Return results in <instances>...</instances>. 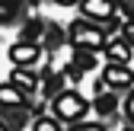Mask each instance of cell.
Masks as SVG:
<instances>
[{"mask_svg":"<svg viewBox=\"0 0 134 131\" xmlns=\"http://www.w3.org/2000/svg\"><path fill=\"white\" fill-rule=\"evenodd\" d=\"M67 39H70L74 48H90V51H99L105 45V29L93 26L90 19H74L70 29H67Z\"/></svg>","mask_w":134,"mask_h":131,"instance_id":"6da1fadb","label":"cell"},{"mask_svg":"<svg viewBox=\"0 0 134 131\" xmlns=\"http://www.w3.org/2000/svg\"><path fill=\"white\" fill-rule=\"evenodd\" d=\"M86 112H90V102L77 90H61L54 96V118L58 122H80Z\"/></svg>","mask_w":134,"mask_h":131,"instance_id":"7a4b0ae2","label":"cell"},{"mask_svg":"<svg viewBox=\"0 0 134 131\" xmlns=\"http://www.w3.org/2000/svg\"><path fill=\"white\" fill-rule=\"evenodd\" d=\"M102 83L109 90H128V86H134V70L128 64H109L102 70Z\"/></svg>","mask_w":134,"mask_h":131,"instance_id":"3957f363","label":"cell"},{"mask_svg":"<svg viewBox=\"0 0 134 131\" xmlns=\"http://www.w3.org/2000/svg\"><path fill=\"white\" fill-rule=\"evenodd\" d=\"M83 16L86 19H96V23H109L115 16V0H77Z\"/></svg>","mask_w":134,"mask_h":131,"instance_id":"277c9868","label":"cell"},{"mask_svg":"<svg viewBox=\"0 0 134 131\" xmlns=\"http://www.w3.org/2000/svg\"><path fill=\"white\" fill-rule=\"evenodd\" d=\"M38 54H42L38 45H35V42H23V39L10 48V61L16 64V67H32V64L38 61Z\"/></svg>","mask_w":134,"mask_h":131,"instance_id":"5b68a950","label":"cell"},{"mask_svg":"<svg viewBox=\"0 0 134 131\" xmlns=\"http://www.w3.org/2000/svg\"><path fill=\"white\" fill-rule=\"evenodd\" d=\"M10 83L16 86V90H19V93H35L38 90V77L35 74H32L29 67H13V74H10Z\"/></svg>","mask_w":134,"mask_h":131,"instance_id":"8992f818","label":"cell"},{"mask_svg":"<svg viewBox=\"0 0 134 131\" xmlns=\"http://www.w3.org/2000/svg\"><path fill=\"white\" fill-rule=\"evenodd\" d=\"M105 48V58L112 61V64H128L131 61V51H134V48L125 42V39H115V42H105L102 45Z\"/></svg>","mask_w":134,"mask_h":131,"instance_id":"52a82bcc","label":"cell"},{"mask_svg":"<svg viewBox=\"0 0 134 131\" xmlns=\"http://www.w3.org/2000/svg\"><path fill=\"white\" fill-rule=\"evenodd\" d=\"M13 106H26V93H19L13 83L0 86V109H13Z\"/></svg>","mask_w":134,"mask_h":131,"instance_id":"ba28073f","label":"cell"},{"mask_svg":"<svg viewBox=\"0 0 134 131\" xmlns=\"http://www.w3.org/2000/svg\"><path fill=\"white\" fill-rule=\"evenodd\" d=\"M115 106H118V99H115L109 90H102V93L96 96V102H93V109L99 112V115H112V112H115Z\"/></svg>","mask_w":134,"mask_h":131,"instance_id":"9c48e42d","label":"cell"},{"mask_svg":"<svg viewBox=\"0 0 134 131\" xmlns=\"http://www.w3.org/2000/svg\"><path fill=\"white\" fill-rule=\"evenodd\" d=\"M74 64H77V67L83 70V74H86V70H93L96 67V51H90V48H77V54H74Z\"/></svg>","mask_w":134,"mask_h":131,"instance_id":"30bf717a","label":"cell"},{"mask_svg":"<svg viewBox=\"0 0 134 131\" xmlns=\"http://www.w3.org/2000/svg\"><path fill=\"white\" fill-rule=\"evenodd\" d=\"M23 109H26V106H13V109H3V112H0L3 125H7V128H19V125H26V115H23Z\"/></svg>","mask_w":134,"mask_h":131,"instance_id":"8fae6325","label":"cell"},{"mask_svg":"<svg viewBox=\"0 0 134 131\" xmlns=\"http://www.w3.org/2000/svg\"><path fill=\"white\" fill-rule=\"evenodd\" d=\"M42 35H45V45L51 48V51L64 45V29H61V26H54V23H51V26H45V29H42Z\"/></svg>","mask_w":134,"mask_h":131,"instance_id":"7c38bea8","label":"cell"},{"mask_svg":"<svg viewBox=\"0 0 134 131\" xmlns=\"http://www.w3.org/2000/svg\"><path fill=\"white\" fill-rule=\"evenodd\" d=\"M19 10H23L19 0H0V23H13L19 16Z\"/></svg>","mask_w":134,"mask_h":131,"instance_id":"4fadbf2b","label":"cell"},{"mask_svg":"<svg viewBox=\"0 0 134 131\" xmlns=\"http://www.w3.org/2000/svg\"><path fill=\"white\" fill-rule=\"evenodd\" d=\"M42 29H45V23L38 19V16H32V19L23 26V42H35V39L42 35Z\"/></svg>","mask_w":134,"mask_h":131,"instance_id":"5bb4252c","label":"cell"},{"mask_svg":"<svg viewBox=\"0 0 134 131\" xmlns=\"http://www.w3.org/2000/svg\"><path fill=\"white\" fill-rule=\"evenodd\" d=\"M61 83H64V74H51V70L45 74V86H42V90H45V96H48V99L61 93Z\"/></svg>","mask_w":134,"mask_h":131,"instance_id":"9a60e30c","label":"cell"},{"mask_svg":"<svg viewBox=\"0 0 134 131\" xmlns=\"http://www.w3.org/2000/svg\"><path fill=\"white\" fill-rule=\"evenodd\" d=\"M32 131H61V122L51 118V115H38L35 125H32Z\"/></svg>","mask_w":134,"mask_h":131,"instance_id":"2e32d148","label":"cell"},{"mask_svg":"<svg viewBox=\"0 0 134 131\" xmlns=\"http://www.w3.org/2000/svg\"><path fill=\"white\" fill-rule=\"evenodd\" d=\"M115 10L125 13L128 19H134V0H115Z\"/></svg>","mask_w":134,"mask_h":131,"instance_id":"e0dca14e","label":"cell"},{"mask_svg":"<svg viewBox=\"0 0 134 131\" xmlns=\"http://www.w3.org/2000/svg\"><path fill=\"white\" fill-rule=\"evenodd\" d=\"M64 77H67V80H74V83H80V77H83V70H80L77 64L70 61V64H67V67H64Z\"/></svg>","mask_w":134,"mask_h":131,"instance_id":"ac0fdd59","label":"cell"},{"mask_svg":"<svg viewBox=\"0 0 134 131\" xmlns=\"http://www.w3.org/2000/svg\"><path fill=\"white\" fill-rule=\"evenodd\" d=\"M121 39H125V42L134 48V19H128V23L121 26Z\"/></svg>","mask_w":134,"mask_h":131,"instance_id":"d6986e66","label":"cell"},{"mask_svg":"<svg viewBox=\"0 0 134 131\" xmlns=\"http://www.w3.org/2000/svg\"><path fill=\"white\" fill-rule=\"evenodd\" d=\"M74 131H102V125H90V122H74Z\"/></svg>","mask_w":134,"mask_h":131,"instance_id":"ffe728a7","label":"cell"},{"mask_svg":"<svg viewBox=\"0 0 134 131\" xmlns=\"http://www.w3.org/2000/svg\"><path fill=\"white\" fill-rule=\"evenodd\" d=\"M125 109H128V118H131V122H134V93H131V96H128V106H125Z\"/></svg>","mask_w":134,"mask_h":131,"instance_id":"44dd1931","label":"cell"},{"mask_svg":"<svg viewBox=\"0 0 134 131\" xmlns=\"http://www.w3.org/2000/svg\"><path fill=\"white\" fill-rule=\"evenodd\" d=\"M58 3H61V7H70V3H77V0H58Z\"/></svg>","mask_w":134,"mask_h":131,"instance_id":"7402d4cb","label":"cell"},{"mask_svg":"<svg viewBox=\"0 0 134 131\" xmlns=\"http://www.w3.org/2000/svg\"><path fill=\"white\" fill-rule=\"evenodd\" d=\"M0 131H10V128H7V125H3V118H0Z\"/></svg>","mask_w":134,"mask_h":131,"instance_id":"603a6c76","label":"cell"},{"mask_svg":"<svg viewBox=\"0 0 134 131\" xmlns=\"http://www.w3.org/2000/svg\"><path fill=\"white\" fill-rule=\"evenodd\" d=\"M125 131H134V128H125Z\"/></svg>","mask_w":134,"mask_h":131,"instance_id":"cb8c5ba5","label":"cell"}]
</instances>
